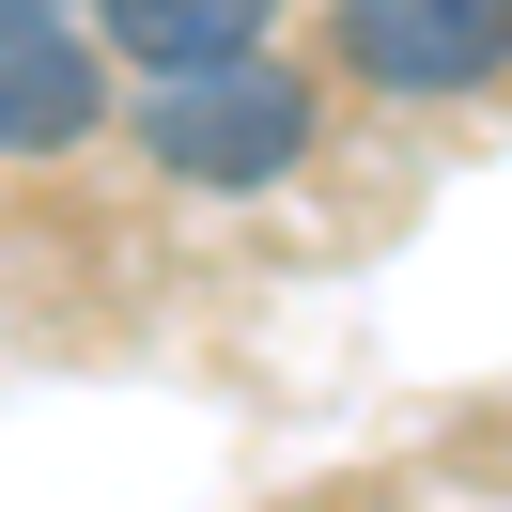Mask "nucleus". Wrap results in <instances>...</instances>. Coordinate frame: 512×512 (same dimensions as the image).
<instances>
[{"label":"nucleus","instance_id":"2","mask_svg":"<svg viewBox=\"0 0 512 512\" xmlns=\"http://www.w3.org/2000/svg\"><path fill=\"white\" fill-rule=\"evenodd\" d=\"M109 125V63L63 0H0V156H78Z\"/></svg>","mask_w":512,"mask_h":512},{"label":"nucleus","instance_id":"4","mask_svg":"<svg viewBox=\"0 0 512 512\" xmlns=\"http://www.w3.org/2000/svg\"><path fill=\"white\" fill-rule=\"evenodd\" d=\"M280 0H94V32L125 47L140 78H187V63H249Z\"/></svg>","mask_w":512,"mask_h":512},{"label":"nucleus","instance_id":"1","mask_svg":"<svg viewBox=\"0 0 512 512\" xmlns=\"http://www.w3.org/2000/svg\"><path fill=\"white\" fill-rule=\"evenodd\" d=\"M140 156H156L171 187H202V202H249V187H280V171L311 156V78H280L264 47L249 63H187L140 109Z\"/></svg>","mask_w":512,"mask_h":512},{"label":"nucleus","instance_id":"3","mask_svg":"<svg viewBox=\"0 0 512 512\" xmlns=\"http://www.w3.org/2000/svg\"><path fill=\"white\" fill-rule=\"evenodd\" d=\"M342 63L373 94H481L512 63V0H342Z\"/></svg>","mask_w":512,"mask_h":512}]
</instances>
